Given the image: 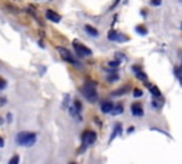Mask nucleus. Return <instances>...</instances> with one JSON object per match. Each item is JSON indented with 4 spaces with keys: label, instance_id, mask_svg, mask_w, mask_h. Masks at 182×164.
Returning <instances> with one entry per match:
<instances>
[{
    "label": "nucleus",
    "instance_id": "obj_19",
    "mask_svg": "<svg viewBox=\"0 0 182 164\" xmlns=\"http://www.w3.org/2000/svg\"><path fill=\"white\" fill-rule=\"evenodd\" d=\"M152 108H155V110H159V108L162 107V104H164V100H159V98H154L152 100Z\"/></svg>",
    "mask_w": 182,
    "mask_h": 164
},
{
    "label": "nucleus",
    "instance_id": "obj_6",
    "mask_svg": "<svg viewBox=\"0 0 182 164\" xmlns=\"http://www.w3.org/2000/svg\"><path fill=\"white\" fill-rule=\"evenodd\" d=\"M145 86L148 87V90H150V93L152 94V98H159V100H164L162 93H161V90H159L155 84H151V83H148V81H145Z\"/></svg>",
    "mask_w": 182,
    "mask_h": 164
},
{
    "label": "nucleus",
    "instance_id": "obj_27",
    "mask_svg": "<svg viewBox=\"0 0 182 164\" xmlns=\"http://www.w3.org/2000/svg\"><path fill=\"white\" fill-rule=\"evenodd\" d=\"M120 2H121V0H115V2H114V3H112V5H111V7H110V10H114V9H115V7H117V6H118V3H120Z\"/></svg>",
    "mask_w": 182,
    "mask_h": 164
},
{
    "label": "nucleus",
    "instance_id": "obj_30",
    "mask_svg": "<svg viewBox=\"0 0 182 164\" xmlns=\"http://www.w3.org/2000/svg\"><path fill=\"white\" fill-rule=\"evenodd\" d=\"M7 121H13V116H12V113H9V114H7Z\"/></svg>",
    "mask_w": 182,
    "mask_h": 164
},
{
    "label": "nucleus",
    "instance_id": "obj_12",
    "mask_svg": "<svg viewBox=\"0 0 182 164\" xmlns=\"http://www.w3.org/2000/svg\"><path fill=\"white\" fill-rule=\"evenodd\" d=\"M118 79H120V76H118L117 70H108L107 73V81L108 83H114V81H118Z\"/></svg>",
    "mask_w": 182,
    "mask_h": 164
},
{
    "label": "nucleus",
    "instance_id": "obj_21",
    "mask_svg": "<svg viewBox=\"0 0 182 164\" xmlns=\"http://www.w3.org/2000/svg\"><path fill=\"white\" fill-rule=\"evenodd\" d=\"M68 106H70V96L67 94L64 97V101H63V104H61V108H68Z\"/></svg>",
    "mask_w": 182,
    "mask_h": 164
},
{
    "label": "nucleus",
    "instance_id": "obj_15",
    "mask_svg": "<svg viewBox=\"0 0 182 164\" xmlns=\"http://www.w3.org/2000/svg\"><path fill=\"white\" fill-rule=\"evenodd\" d=\"M128 90H130V87H128V86H125V87H121L120 90H115V91H112L111 96H112V97H120V96H122V94H125Z\"/></svg>",
    "mask_w": 182,
    "mask_h": 164
},
{
    "label": "nucleus",
    "instance_id": "obj_20",
    "mask_svg": "<svg viewBox=\"0 0 182 164\" xmlns=\"http://www.w3.org/2000/svg\"><path fill=\"white\" fill-rule=\"evenodd\" d=\"M174 73H175V77L179 80V83H181V86H182V66L181 67H175Z\"/></svg>",
    "mask_w": 182,
    "mask_h": 164
},
{
    "label": "nucleus",
    "instance_id": "obj_8",
    "mask_svg": "<svg viewBox=\"0 0 182 164\" xmlns=\"http://www.w3.org/2000/svg\"><path fill=\"white\" fill-rule=\"evenodd\" d=\"M121 133H122V124L121 123H117V124L114 126V128H112V133H111V136H110L108 143H112L114 138H117L118 136H121Z\"/></svg>",
    "mask_w": 182,
    "mask_h": 164
},
{
    "label": "nucleus",
    "instance_id": "obj_13",
    "mask_svg": "<svg viewBox=\"0 0 182 164\" xmlns=\"http://www.w3.org/2000/svg\"><path fill=\"white\" fill-rule=\"evenodd\" d=\"M84 30L87 34H90L91 37H98L100 36V33H98V30L95 27H93V26H90V24H85L84 26Z\"/></svg>",
    "mask_w": 182,
    "mask_h": 164
},
{
    "label": "nucleus",
    "instance_id": "obj_2",
    "mask_svg": "<svg viewBox=\"0 0 182 164\" xmlns=\"http://www.w3.org/2000/svg\"><path fill=\"white\" fill-rule=\"evenodd\" d=\"M81 145L78 147V150H77V154H83L88 147H91V145L97 141V133L93 130H84L83 133H81Z\"/></svg>",
    "mask_w": 182,
    "mask_h": 164
},
{
    "label": "nucleus",
    "instance_id": "obj_35",
    "mask_svg": "<svg viewBox=\"0 0 182 164\" xmlns=\"http://www.w3.org/2000/svg\"><path fill=\"white\" fill-rule=\"evenodd\" d=\"M181 26H182V23H181Z\"/></svg>",
    "mask_w": 182,
    "mask_h": 164
},
{
    "label": "nucleus",
    "instance_id": "obj_26",
    "mask_svg": "<svg viewBox=\"0 0 182 164\" xmlns=\"http://www.w3.org/2000/svg\"><path fill=\"white\" fill-rule=\"evenodd\" d=\"M19 161H20V157H19V155H13V157L10 159L9 163H10V164H17Z\"/></svg>",
    "mask_w": 182,
    "mask_h": 164
},
{
    "label": "nucleus",
    "instance_id": "obj_32",
    "mask_svg": "<svg viewBox=\"0 0 182 164\" xmlns=\"http://www.w3.org/2000/svg\"><path fill=\"white\" fill-rule=\"evenodd\" d=\"M141 14H142V17H147V12L145 10H141Z\"/></svg>",
    "mask_w": 182,
    "mask_h": 164
},
{
    "label": "nucleus",
    "instance_id": "obj_4",
    "mask_svg": "<svg viewBox=\"0 0 182 164\" xmlns=\"http://www.w3.org/2000/svg\"><path fill=\"white\" fill-rule=\"evenodd\" d=\"M57 52H58V54H60V57L63 59V60L65 61V63H68V64H73V66H77L78 67L80 63L77 60H75L74 57H73V54H71L70 50H67L65 47H61V46H57Z\"/></svg>",
    "mask_w": 182,
    "mask_h": 164
},
{
    "label": "nucleus",
    "instance_id": "obj_11",
    "mask_svg": "<svg viewBox=\"0 0 182 164\" xmlns=\"http://www.w3.org/2000/svg\"><path fill=\"white\" fill-rule=\"evenodd\" d=\"M112 107H114V103H112V101H110V100H103V101H101V107H100V110L107 114V113H111Z\"/></svg>",
    "mask_w": 182,
    "mask_h": 164
},
{
    "label": "nucleus",
    "instance_id": "obj_33",
    "mask_svg": "<svg viewBox=\"0 0 182 164\" xmlns=\"http://www.w3.org/2000/svg\"><path fill=\"white\" fill-rule=\"evenodd\" d=\"M134 130H135V128H134V127L131 126V127H130V128H128V130H127V131H128V133H132V131H134Z\"/></svg>",
    "mask_w": 182,
    "mask_h": 164
},
{
    "label": "nucleus",
    "instance_id": "obj_28",
    "mask_svg": "<svg viewBox=\"0 0 182 164\" xmlns=\"http://www.w3.org/2000/svg\"><path fill=\"white\" fill-rule=\"evenodd\" d=\"M115 57H117V59H120V60H127V57L124 56V54H121V53H117V54H115Z\"/></svg>",
    "mask_w": 182,
    "mask_h": 164
},
{
    "label": "nucleus",
    "instance_id": "obj_9",
    "mask_svg": "<svg viewBox=\"0 0 182 164\" xmlns=\"http://www.w3.org/2000/svg\"><path fill=\"white\" fill-rule=\"evenodd\" d=\"M131 113L135 117H142L144 116V108H142V106L140 103H134L131 106Z\"/></svg>",
    "mask_w": 182,
    "mask_h": 164
},
{
    "label": "nucleus",
    "instance_id": "obj_5",
    "mask_svg": "<svg viewBox=\"0 0 182 164\" xmlns=\"http://www.w3.org/2000/svg\"><path fill=\"white\" fill-rule=\"evenodd\" d=\"M73 47H74V50L77 52V54H78L80 57H90L93 54V50H91L90 47L84 46L83 43H80L78 40H74V42H73Z\"/></svg>",
    "mask_w": 182,
    "mask_h": 164
},
{
    "label": "nucleus",
    "instance_id": "obj_23",
    "mask_svg": "<svg viewBox=\"0 0 182 164\" xmlns=\"http://www.w3.org/2000/svg\"><path fill=\"white\" fill-rule=\"evenodd\" d=\"M73 104H74L75 107L78 108L80 111H81V110H83V103H81V101H80L78 98H75V100H73Z\"/></svg>",
    "mask_w": 182,
    "mask_h": 164
},
{
    "label": "nucleus",
    "instance_id": "obj_31",
    "mask_svg": "<svg viewBox=\"0 0 182 164\" xmlns=\"http://www.w3.org/2000/svg\"><path fill=\"white\" fill-rule=\"evenodd\" d=\"M3 147H5V140L0 137V149H3Z\"/></svg>",
    "mask_w": 182,
    "mask_h": 164
},
{
    "label": "nucleus",
    "instance_id": "obj_24",
    "mask_svg": "<svg viewBox=\"0 0 182 164\" xmlns=\"http://www.w3.org/2000/svg\"><path fill=\"white\" fill-rule=\"evenodd\" d=\"M6 87H7V81H6L3 77H0V91H2V90H5Z\"/></svg>",
    "mask_w": 182,
    "mask_h": 164
},
{
    "label": "nucleus",
    "instance_id": "obj_17",
    "mask_svg": "<svg viewBox=\"0 0 182 164\" xmlns=\"http://www.w3.org/2000/svg\"><path fill=\"white\" fill-rule=\"evenodd\" d=\"M135 32L140 36H147L148 34V29L145 27V26H142V24H138V26H135Z\"/></svg>",
    "mask_w": 182,
    "mask_h": 164
},
{
    "label": "nucleus",
    "instance_id": "obj_7",
    "mask_svg": "<svg viewBox=\"0 0 182 164\" xmlns=\"http://www.w3.org/2000/svg\"><path fill=\"white\" fill-rule=\"evenodd\" d=\"M46 19L50 20L51 23H60V22H61V16L58 13H56L54 10L47 9L46 10Z\"/></svg>",
    "mask_w": 182,
    "mask_h": 164
},
{
    "label": "nucleus",
    "instance_id": "obj_14",
    "mask_svg": "<svg viewBox=\"0 0 182 164\" xmlns=\"http://www.w3.org/2000/svg\"><path fill=\"white\" fill-rule=\"evenodd\" d=\"M118 36H120V33H118L117 30H114V27H111L110 29V32L107 33V39L110 40V42H117Z\"/></svg>",
    "mask_w": 182,
    "mask_h": 164
},
{
    "label": "nucleus",
    "instance_id": "obj_10",
    "mask_svg": "<svg viewBox=\"0 0 182 164\" xmlns=\"http://www.w3.org/2000/svg\"><path fill=\"white\" fill-rule=\"evenodd\" d=\"M132 71H134V74H135V77L138 80H141V81H147V74H145L144 71L141 70L140 66L134 64V66H132Z\"/></svg>",
    "mask_w": 182,
    "mask_h": 164
},
{
    "label": "nucleus",
    "instance_id": "obj_16",
    "mask_svg": "<svg viewBox=\"0 0 182 164\" xmlns=\"http://www.w3.org/2000/svg\"><path fill=\"white\" fill-rule=\"evenodd\" d=\"M124 111V107H122V104H115L111 110V114L112 116H120L121 113Z\"/></svg>",
    "mask_w": 182,
    "mask_h": 164
},
{
    "label": "nucleus",
    "instance_id": "obj_34",
    "mask_svg": "<svg viewBox=\"0 0 182 164\" xmlns=\"http://www.w3.org/2000/svg\"><path fill=\"white\" fill-rule=\"evenodd\" d=\"M3 123H5V121H3V120H2V117H0V124H3Z\"/></svg>",
    "mask_w": 182,
    "mask_h": 164
},
{
    "label": "nucleus",
    "instance_id": "obj_18",
    "mask_svg": "<svg viewBox=\"0 0 182 164\" xmlns=\"http://www.w3.org/2000/svg\"><path fill=\"white\" fill-rule=\"evenodd\" d=\"M120 64H121V60H120V59H114V60L108 61V67H110V69H114V70H117L118 67H120Z\"/></svg>",
    "mask_w": 182,
    "mask_h": 164
},
{
    "label": "nucleus",
    "instance_id": "obj_1",
    "mask_svg": "<svg viewBox=\"0 0 182 164\" xmlns=\"http://www.w3.org/2000/svg\"><path fill=\"white\" fill-rule=\"evenodd\" d=\"M78 91L88 100L90 103H95L98 100V93H97V84L95 81H85L84 84L78 89Z\"/></svg>",
    "mask_w": 182,
    "mask_h": 164
},
{
    "label": "nucleus",
    "instance_id": "obj_29",
    "mask_svg": "<svg viewBox=\"0 0 182 164\" xmlns=\"http://www.w3.org/2000/svg\"><path fill=\"white\" fill-rule=\"evenodd\" d=\"M37 44H38V46H40V47H41V49H44V47H46V44H44V42H43V39H38Z\"/></svg>",
    "mask_w": 182,
    "mask_h": 164
},
{
    "label": "nucleus",
    "instance_id": "obj_3",
    "mask_svg": "<svg viewBox=\"0 0 182 164\" xmlns=\"http://www.w3.org/2000/svg\"><path fill=\"white\" fill-rule=\"evenodd\" d=\"M37 141V134L31 131H20L16 136V143L20 147H33Z\"/></svg>",
    "mask_w": 182,
    "mask_h": 164
},
{
    "label": "nucleus",
    "instance_id": "obj_22",
    "mask_svg": "<svg viewBox=\"0 0 182 164\" xmlns=\"http://www.w3.org/2000/svg\"><path fill=\"white\" fill-rule=\"evenodd\" d=\"M132 94H134V97H135V98H140V97L144 96V93H142V90H141V89H134V90H132Z\"/></svg>",
    "mask_w": 182,
    "mask_h": 164
},
{
    "label": "nucleus",
    "instance_id": "obj_25",
    "mask_svg": "<svg viewBox=\"0 0 182 164\" xmlns=\"http://www.w3.org/2000/svg\"><path fill=\"white\" fill-rule=\"evenodd\" d=\"M150 5H151V6H154V7H158V6L162 5V0H151Z\"/></svg>",
    "mask_w": 182,
    "mask_h": 164
}]
</instances>
